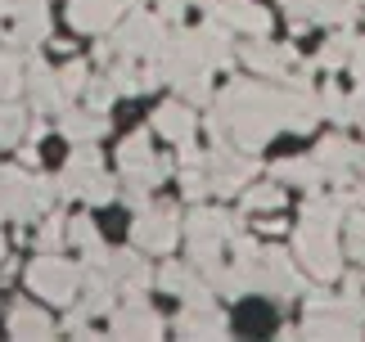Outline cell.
Here are the masks:
<instances>
[{
	"mask_svg": "<svg viewBox=\"0 0 365 342\" xmlns=\"http://www.w3.org/2000/svg\"><path fill=\"white\" fill-rule=\"evenodd\" d=\"M352 122H356V126H365V90L352 99Z\"/></svg>",
	"mask_w": 365,
	"mask_h": 342,
	"instance_id": "obj_26",
	"label": "cell"
},
{
	"mask_svg": "<svg viewBox=\"0 0 365 342\" xmlns=\"http://www.w3.org/2000/svg\"><path fill=\"white\" fill-rule=\"evenodd\" d=\"M235 234V221L221 217V212H194L185 221V239H190V252H194V266H207L221 256V244Z\"/></svg>",
	"mask_w": 365,
	"mask_h": 342,
	"instance_id": "obj_4",
	"label": "cell"
},
{
	"mask_svg": "<svg viewBox=\"0 0 365 342\" xmlns=\"http://www.w3.org/2000/svg\"><path fill=\"white\" fill-rule=\"evenodd\" d=\"M108 329H113V338H158L163 333V316L153 306H145V297H126L122 306L108 311Z\"/></svg>",
	"mask_w": 365,
	"mask_h": 342,
	"instance_id": "obj_8",
	"label": "cell"
},
{
	"mask_svg": "<svg viewBox=\"0 0 365 342\" xmlns=\"http://www.w3.org/2000/svg\"><path fill=\"white\" fill-rule=\"evenodd\" d=\"M347 244H352V256L365 261V212H352V221H347Z\"/></svg>",
	"mask_w": 365,
	"mask_h": 342,
	"instance_id": "obj_24",
	"label": "cell"
},
{
	"mask_svg": "<svg viewBox=\"0 0 365 342\" xmlns=\"http://www.w3.org/2000/svg\"><path fill=\"white\" fill-rule=\"evenodd\" d=\"M54 81H59L63 104H68V99H73V95L81 90V86H91V73H86V63H81V59H73L68 68H59V73H54Z\"/></svg>",
	"mask_w": 365,
	"mask_h": 342,
	"instance_id": "obj_19",
	"label": "cell"
},
{
	"mask_svg": "<svg viewBox=\"0 0 365 342\" xmlns=\"http://www.w3.org/2000/svg\"><path fill=\"white\" fill-rule=\"evenodd\" d=\"M279 198H284V185H257V190L244 194V212H266V207H279Z\"/></svg>",
	"mask_w": 365,
	"mask_h": 342,
	"instance_id": "obj_20",
	"label": "cell"
},
{
	"mask_svg": "<svg viewBox=\"0 0 365 342\" xmlns=\"http://www.w3.org/2000/svg\"><path fill=\"white\" fill-rule=\"evenodd\" d=\"M27 108L32 113H50V108H59L63 104V90H59V81H54V73L41 59L27 63Z\"/></svg>",
	"mask_w": 365,
	"mask_h": 342,
	"instance_id": "obj_14",
	"label": "cell"
},
{
	"mask_svg": "<svg viewBox=\"0 0 365 342\" xmlns=\"http://www.w3.org/2000/svg\"><path fill=\"white\" fill-rule=\"evenodd\" d=\"M122 0H68V23L77 32H108L118 23Z\"/></svg>",
	"mask_w": 365,
	"mask_h": 342,
	"instance_id": "obj_12",
	"label": "cell"
},
{
	"mask_svg": "<svg viewBox=\"0 0 365 342\" xmlns=\"http://www.w3.org/2000/svg\"><path fill=\"white\" fill-rule=\"evenodd\" d=\"M356 9H361V19H365V0H356Z\"/></svg>",
	"mask_w": 365,
	"mask_h": 342,
	"instance_id": "obj_28",
	"label": "cell"
},
{
	"mask_svg": "<svg viewBox=\"0 0 365 342\" xmlns=\"http://www.w3.org/2000/svg\"><path fill=\"white\" fill-rule=\"evenodd\" d=\"M207 167V180H212V190L217 194H235V190H244V185L252 180V171H257V162L244 158V149L235 153L230 145H217L212 149V158H203Z\"/></svg>",
	"mask_w": 365,
	"mask_h": 342,
	"instance_id": "obj_6",
	"label": "cell"
},
{
	"mask_svg": "<svg viewBox=\"0 0 365 342\" xmlns=\"http://www.w3.org/2000/svg\"><path fill=\"white\" fill-rule=\"evenodd\" d=\"M180 190H185V198H203L207 190H212V180H207V171L185 167V171H180Z\"/></svg>",
	"mask_w": 365,
	"mask_h": 342,
	"instance_id": "obj_23",
	"label": "cell"
},
{
	"mask_svg": "<svg viewBox=\"0 0 365 342\" xmlns=\"http://www.w3.org/2000/svg\"><path fill=\"white\" fill-rule=\"evenodd\" d=\"M153 131H158L163 140H172V145H190L194 140V113L190 104H163L158 113H153Z\"/></svg>",
	"mask_w": 365,
	"mask_h": 342,
	"instance_id": "obj_15",
	"label": "cell"
},
{
	"mask_svg": "<svg viewBox=\"0 0 365 342\" xmlns=\"http://www.w3.org/2000/svg\"><path fill=\"white\" fill-rule=\"evenodd\" d=\"M63 239H68V225H63V217H50V221L36 230V248H41V252H54V248L63 244Z\"/></svg>",
	"mask_w": 365,
	"mask_h": 342,
	"instance_id": "obj_22",
	"label": "cell"
},
{
	"mask_svg": "<svg viewBox=\"0 0 365 342\" xmlns=\"http://www.w3.org/2000/svg\"><path fill=\"white\" fill-rule=\"evenodd\" d=\"M302 212L307 217L298 225V261L312 270L316 279H334L339 275V248H334L339 203H334V198H312Z\"/></svg>",
	"mask_w": 365,
	"mask_h": 342,
	"instance_id": "obj_1",
	"label": "cell"
},
{
	"mask_svg": "<svg viewBox=\"0 0 365 342\" xmlns=\"http://www.w3.org/2000/svg\"><path fill=\"white\" fill-rule=\"evenodd\" d=\"M325 167L316 158H289V162H275V180L279 185H298V190H316Z\"/></svg>",
	"mask_w": 365,
	"mask_h": 342,
	"instance_id": "obj_17",
	"label": "cell"
},
{
	"mask_svg": "<svg viewBox=\"0 0 365 342\" xmlns=\"http://www.w3.org/2000/svg\"><path fill=\"white\" fill-rule=\"evenodd\" d=\"M19 158H23V167H36V162H41V153H36V145H27Z\"/></svg>",
	"mask_w": 365,
	"mask_h": 342,
	"instance_id": "obj_27",
	"label": "cell"
},
{
	"mask_svg": "<svg viewBox=\"0 0 365 342\" xmlns=\"http://www.w3.org/2000/svg\"><path fill=\"white\" fill-rule=\"evenodd\" d=\"M180 338H226V316L212 302H185V311L176 316Z\"/></svg>",
	"mask_w": 365,
	"mask_h": 342,
	"instance_id": "obj_10",
	"label": "cell"
},
{
	"mask_svg": "<svg viewBox=\"0 0 365 342\" xmlns=\"http://www.w3.org/2000/svg\"><path fill=\"white\" fill-rule=\"evenodd\" d=\"M23 126H27V108L0 99V145H14V140L23 135Z\"/></svg>",
	"mask_w": 365,
	"mask_h": 342,
	"instance_id": "obj_18",
	"label": "cell"
},
{
	"mask_svg": "<svg viewBox=\"0 0 365 342\" xmlns=\"http://www.w3.org/2000/svg\"><path fill=\"white\" fill-rule=\"evenodd\" d=\"M9 333L14 338H50L54 324H50L46 311H36V306H27V302H14L9 306Z\"/></svg>",
	"mask_w": 365,
	"mask_h": 342,
	"instance_id": "obj_16",
	"label": "cell"
},
{
	"mask_svg": "<svg viewBox=\"0 0 365 342\" xmlns=\"http://www.w3.org/2000/svg\"><path fill=\"white\" fill-rule=\"evenodd\" d=\"M212 19H221L230 32H248V36H266L271 32V14L257 9L252 0H221L212 9Z\"/></svg>",
	"mask_w": 365,
	"mask_h": 342,
	"instance_id": "obj_11",
	"label": "cell"
},
{
	"mask_svg": "<svg viewBox=\"0 0 365 342\" xmlns=\"http://www.w3.org/2000/svg\"><path fill=\"white\" fill-rule=\"evenodd\" d=\"M113 46H118V54H153V50L167 46V36H163V23L158 19L135 14V19H126L122 32H113Z\"/></svg>",
	"mask_w": 365,
	"mask_h": 342,
	"instance_id": "obj_9",
	"label": "cell"
},
{
	"mask_svg": "<svg viewBox=\"0 0 365 342\" xmlns=\"http://www.w3.org/2000/svg\"><path fill=\"white\" fill-rule=\"evenodd\" d=\"M68 244H77V248H86V252L104 248L100 234H95V225H91V217H73V221H68Z\"/></svg>",
	"mask_w": 365,
	"mask_h": 342,
	"instance_id": "obj_21",
	"label": "cell"
},
{
	"mask_svg": "<svg viewBox=\"0 0 365 342\" xmlns=\"http://www.w3.org/2000/svg\"><path fill=\"white\" fill-rule=\"evenodd\" d=\"M0 261H5V239H0Z\"/></svg>",
	"mask_w": 365,
	"mask_h": 342,
	"instance_id": "obj_29",
	"label": "cell"
},
{
	"mask_svg": "<svg viewBox=\"0 0 365 342\" xmlns=\"http://www.w3.org/2000/svg\"><path fill=\"white\" fill-rule=\"evenodd\" d=\"M176 234H180V217L172 207H145L140 221L131 225L135 248H145V252H172Z\"/></svg>",
	"mask_w": 365,
	"mask_h": 342,
	"instance_id": "obj_5",
	"label": "cell"
},
{
	"mask_svg": "<svg viewBox=\"0 0 365 342\" xmlns=\"http://www.w3.org/2000/svg\"><path fill=\"white\" fill-rule=\"evenodd\" d=\"M59 190V185H54ZM54 190L41 176H23L19 167H0V221H41L50 212Z\"/></svg>",
	"mask_w": 365,
	"mask_h": 342,
	"instance_id": "obj_2",
	"label": "cell"
},
{
	"mask_svg": "<svg viewBox=\"0 0 365 342\" xmlns=\"http://www.w3.org/2000/svg\"><path fill=\"white\" fill-rule=\"evenodd\" d=\"M59 131L73 140V145H95L104 131H108V113L104 108H68L63 118H59Z\"/></svg>",
	"mask_w": 365,
	"mask_h": 342,
	"instance_id": "obj_13",
	"label": "cell"
},
{
	"mask_svg": "<svg viewBox=\"0 0 365 342\" xmlns=\"http://www.w3.org/2000/svg\"><path fill=\"white\" fill-rule=\"evenodd\" d=\"M347 68H356L361 81H365V41H356V46H352V59H347Z\"/></svg>",
	"mask_w": 365,
	"mask_h": 342,
	"instance_id": "obj_25",
	"label": "cell"
},
{
	"mask_svg": "<svg viewBox=\"0 0 365 342\" xmlns=\"http://www.w3.org/2000/svg\"><path fill=\"white\" fill-rule=\"evenodd\" d=\"M81 270L77 266H68L63 256H54V252H41L32 266H27V284L46 297V302H59V306H68L73 297L81 293Z\"/></svg>",
	"mask_w": 365,
	"mask_h": 342,
	"instance_id": "obj_3",
	"label": "cell"
},
{
	"mask_svg": "<svg viewBox=\"0 0 365 342\" xmlns=\"http://www.w3.org/2000/svg\"><path fill=\"white\" fill-rule=\"evenodd\" d=\"M118 162H122V176L126 180H140V185H158L167 171H172V162H167V158H153L145 131H135L131 140H126L122 153H118Z\"/></svg>",
	"mask_w": 365,
	"mask_h": 342,
	"instance_id": "obj_7",
	"label": "cell"
}]
</instances>
